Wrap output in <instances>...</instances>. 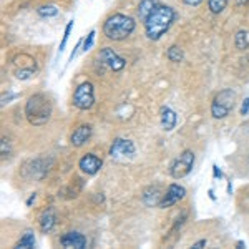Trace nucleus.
I'll return each instance as SVG.
<instances>
[{
  "label": "nucleus",
  "mask_w": 249,
  "mask_h": 249,
  "mask_svg": "<svg viewBox=\"0 0 249 249\" xmlns=\"http://www.w3.org/2000/svg\"><path fill=\"white\" fill-rule=\"evenodd\" d=\"M102 164H103V161L98 158V156L88 153V155L83 156L82 160H80L78 166H80V170H82L83 173H87V175H90V176H91V175H96V173L100 171Z\"/></svg>",
  "instance_id": "f8f14e48"
},
{
  "label": "nucleus",
  "mask_w": 249,
  "mask_h": 249,
  "mask_svg": "<svg viewBox=\"0 0 249 249\" xmlns=\"http://www.w3.org/2000/svg\"><path fill=\"white\" fill-rule=\"evenodd\" d=\"M249 113V98H246L243 102V107H241V115H248Z\"/></svg>",
  "instance_id": "a878e982"
},
{
  "label": "nucleus",
  "mask_w": 249,
  "mask_h": 249,
  "mask_svg": "<svg viewBox=\"0 0 249 249\" xmlns=\"http://www.w3.org/2000/svg\"><path fill=\"white\" fill-rule=\"evenodd\" d=\"M25 115L30 124L34 126H42L45 124L52 116V103L45 95L37 93L32 95L27 100L25 105Z\"/></svg>",
  "instance_id": "f03ea898"
},
{
  "label": "nucleus",
  "mask_w": 249,
  "mask_h": 249,
  "mask_svg": "<svg viewBox=\"0 0 249 249\" xmlns=\"http://www.w3.org/2000/svg\"><path fill=\"white\" fill-rule=\"evenodd\" d=\"M142 199H143V203L150 208L151 206H160V203H161V199H163V193L158 186H150L143 191Z\"/></svg>",
  "instance_id": "4468645a"
},
{
  "label": "nucleus",
  "mask_w": 249,
  "mask_h": 249,
  "mask_svg": "<svg viewBox=\"0 0 249 249\" xmlns=\"http://www.w3.org/2000/svg\"><path fill=\"white\" fill-rule=\"evenodd\" d=\"M135 20L131 17H126L123 14H115L111 17L107 18V22L103 23V34L107 35V38L120 42V40L128 38L135 30Z\"/></svg>",
  "instance_id": "7ed1b4c3"
},
{
  "label": "nucleus",
  "mask_w": 249,
  "mask_h": 249,
  "mask_svg": "<svg viewBox=\"0 0 249 249\" xmlns=\"http://www.w3.org/2000/svg\"><path fill=\"white\" fill-rule=\"evenodd\" d=\"M98 58L103 62V65H107L110 70H113V71H122L124 65H126V62H124V58L120 57L116 52H113L111 48H103L102 52H100V55H98Z\"/></svg>",
  "instance_id": "1a4fd4ad"
},
{
  "label": "nucleus",
  "mask_w": 249,
  "mask_h": 249,
  "mask_svg": "<svg viewBox=\"0 0 249 249\" xmlns=\"http://www.w3.org/2000/svg\"><path fill=\"white\" fill-rule=\"evenodd\" d=\"M156 7V2L155 0H142L138 5V17L143 20V22H146V18L151 15V12L155 10Z\"/></svg>",
  "instance_id": "f3484780"
},
{
  "label": "nucleus",
  "mask_w": 249,
  "mask_h": 249,
  "mask_svg": "<svg viewBox=\"0 0 249 249\" xmlns=\"http://www.w3.org/2000/svg\"><path fill=\"white\" fill-rule=\"evenodd\" d=\"M10 153V146H9V140L2 138V160H5V156H9Z\"/></svg>",
  "instance_id": "393cba45"
},
{
  "label": "nucleus",
  "mask_w": 249,
  "mask_h": 249,
  "mask_svg": "<svg viewBox=\"0 0 249 249\" xmlns=\"http://www.w3.org/2000/svg\"><path fill=\"white\" fill-rule=\"evenodd\" d=\"M184 3H186V5H191V7H198L199 3L203 2V0H183Z\"/></svg>",
  "instance_id": "bb28decb"
},
{
  "label": "nucleus",
  "mask_w": 249,
  "mask_h": 249,
  "mask_svg": "<svg viewBox=\"0 0 249 249\" xmlns=\"http://www.w3.org/2000/svg\"><path fill=\"white\" fill-rule=\"evenodd\" d=\"M37 12L42 17H55V15L58 14V9L55 5H42V7H38Z\"/></svg>",
  "instance_id": "4be33fe9"
},
{
  "label": "nucleus",
  "mask_w": 249,
  "mask_h": 249,
  "mask_svg": "<svg viewBox=\"0 0 249 249\" xmlns=\"http://www.w3.org/2000/svg\"><path fill=\"white\" fill-rule=\"evenodd\" d=\"M60 244L67 249H83L87 246V238L82 234V232L70 231V232H65V234L62 236Z\"/></svg>",
  "instance_id": "9b49d317"
},
{
  "label": "nucleus",
  "mask_w": 249,
  "mask_h": 249,
  "mask_svg": "<svg viewBox=\"0 0 249 249\" xmlns=\"http://www.w3.org/2000/svg\"><path fill=\"white\" fill-rule=\"evenodd\" d=\"M234 45L238 50H246L248 48V34L244 30L236 32L234 35Z\"/></svg>",
  "instance_id": "6ab92c4d"
},
{
  "label": "nucleus",
  "mask_w": 249,
  "mask_h": 249,
  "mask_svg": "<svg viewBox=\"0 0 249 249\" xmlns=\"http://www.w3.org/2000/svg\"><path fill=\"white\" fill-rule=\"evenodd\" d=\"M176 122H178V116H176L175 111L171 108L164 107L161 110V126L164 131H171L173 128L176 126Z\"/></svg>",
  "instance_id": "dca6fc26"
},
{
  "label": "nucleus",
  "mask_w": 249,
  "mask_h": 249,
  "mask_svg": "<svg viewBox=\"0 0 249 249\" xmlns=\"http://www.w3.org/2000/svg\"><path fill=\"white\" fill-rule=\"evenodd\" d=\"M236 3H238L239 7H243V5H248L249 0H236Z\"/></svg>",
  "instance_id": "c85d7f7f"
},
{
  "label": "nucleus",
  "mask_w": 249,
  "mask_h": 249,
  "mask_svg": "<svg viewBox=\"0 0 249 249\" xmlns=\"http://www.w3.org/2000/svg\"><path fill=\"white\" fill-rule=\"evenodd\" d=\"M176 18V12L168 5H156L155 10L151 12V15L144 22V30H146V37L150 40H160L168 29L171 27V23Z\"/></svg>",
  "instance_id": "f257e3e1"
},
{
  "label": "nucleus",
  "mask_w": 249,
  "mask_h": 249,
  "mask_svg": "<svg viewBox=\"0 0 249 249\" xmlns=\"http://www.w3.org/2000/svg\"><path fill=\"white\" fill-rule=\"evenodd\" d=\"M15 77L18 80H29L35 73V60L29 55H18L14 58Z\"/></svg>",
  "instance_id": "0eeeda50"
},
{
  "label": "nucleus",
  "mask_w": 249,
  "mask_h": 249,
  "mask_svg": "<svg viewBox=\"0 0 249 249\" xmlns=\"http://www.w3.org/2000/svg\"><path fill=\"white\" fill-rule=\"evenodd\" d=\"M136 148L133 142L130 140H123V138H116L113 144L110 148V156L115 160H126V158H131L135 155Z\"/></svg>",
  "instance_id": "6e6552de"
},
{
  "label": "nucleus",
  "mask_w": 249,
  "mask_h": 249,
  "mask_svg": "<svg viewBox=\"0 0 249 249\" xmlns=\"http://www.w3.org/2000/svg\"><path fill=\"white\" fill-rule=\"evenodd\" d=\"M35 198H37V195H35V193H34V195H32L30 198H29V201H27V204H29V206H30V204L35 201Z\"/></svg>",
  "instance_id": "c756f323"
},
{
  "label": "nucleus",
  "mask_w": 249,
  "mask_h": 249,
  "mask_svg": "<svg viewBox=\"0 0 249 249\" xmlns=\"http://www.w3.org/2000/svg\"><path fill=\"white\" fill-rule=\"evenodd\" d=\"M228 5V0H208V7H210L211 14H221Z\"/></svg>",
  "instance_id": "aec40b11"
},
{
  "label": "nucleus",
  "mask_w": 249,
  "mask_h": 249,
  "mask_svg": "<svg viewBox=\"0 0 249 249\" xmlns=\"http://www.w3.org/2000/svg\"><path fill=\"white\" fill-rule=\"evenodd\" d=\"M193 164H195V153H193L191 150L183 151V153L175 160V163H173V166H171V176L175 179L184 178V176L190 175V173H191Z\"/></svg>",
  "instance_id": "423d86ee"
},
{
  "label": "nucleus",
  "mask_w": 249,
  "mask_h": 249,
  "mask_svg": "<svg viewBox=\"0 0 249 249\" xmlns=\"http://www.w3.org/2000/svg\"><path fill=\"white\" fill-rule=\"evenodd\" d=\"M236 105V91L232 90H223L219 91L218 95L214 96L211 103V115L214 116L216 120L226 118L228 115L231 113V110Z\"/></svg>",
  "instance_id": "20e7f679"
},
{
  "label": "nucleus",
  "mask_w": 249,
  "mask_h": 249,
  "mask_svg": "<svg viewBox=\"0 0 249 249\" xmlns=\"http://www.w3.org/2000/svg\"><path fill=\"white\" fill-rule=\"evenodd\" d=\"M71 29H73V20H70V22H68V25H67V29H65V35H63V40H62V43H60L58 53H62V52L65 50V45H67V42H68V37H70Z\"/></svg>",
  "instance_id": "5701e85b"
},
{
  "label": "nucleus",
  "mask_w": 249,
  "mask_h": 249,
  "mask_svg": "<svg viewBox=\"0 0 249 249\" xmlns=\"http://www.w3.org/2000/svg\"><path fill=\"white\" fill-rule=\"evenodd\" d=\"M73 105L78 110H90L95 105V91L90 82H83L77 87L73 93Z\"/></svg>",
  "instance_id": "39448f33"
},
{
  "label": "nucleus",
  "mask_w": 249,
  "mask_h": 249,
  "mask_svg": "<svg viewBox=\"0 0 249 249\" xmlns=\"http://www.w3.org/2000/svg\"><path fill=\"white\" fill-rule=\"evenodd\" d=\"M95 35H96V32H95V30H91L90 34L87 35V38L83 40V52H88L91 47H93V43H95Z\"/></svg>",
  "instance_id": "b1692460"
},
{
  "label": "nucleus",
  "mask_w": 249,
  "mask_h": 249,
  "mask_svg": "<svg viewBox=\"0 0 249 249\" xmlns=\"http://www.w3.org/2000/svg\"><path fill=\"white\" fill-rule=\"evenodd\" d=\"M248 60H249V57H248Z\"/></svg>",
  "instance_id": "7c9ffc66"
},
{
  "label": "nucleus",
  "mask_w": 249,
  "mask_h": 249,
  "mask_svg": "<svg viewBox=\"0 0 249 249\" xmlns=\"http://www.w3.org/2000/svg\"><path fill=\"white\" fill-rule=\"evenodd\" d=\"M203 246H206V241H204V239H201V241H198V243L193 244V248H203Z\"/></svg>",
  "instance_id": "cd10ccee"
},
{
  "label": "nucleus",
  "mask_w": 249,
  "mask_h": 249,
  "mask_svg": "<svg viewBox=\"0 0 249 249\" xmlns=\"http://www.w3.org/2000/svg\"><path fill=\"white\" fill-rule=\"evenodd\" d=\"M166 57H168V60H170V62L179 63V62H183L184 53H183L181 47H178V45H173V47L168 48V52H166Z\"/></svg>",
  "instance_id": "a211bd4d"
},
{
  "label": "nucleus",
  "mask_w": 249,
  "mask_h": 249,
  "mask_svg": "<svg viewBox=\"0 0 249 249\" xmlns=\"http://www.w3.org/2000/svg\"><path fill=\"white\" fill-rule=\"evenodd\" d=\"M34 244H35L34 232L27 231L25 234H23V238L17 243V248H34Z\"/></svg>",
  "instance_id": "412c9836"
},
{
  "label": "nucleus",
  "mask_w": 249,
  "mask_h": 249,
  "mask_svg": "<svg viewBox=\"0 0 249 249\" xmlns=\"http://www.w3.org/2000/svg\"><path fill=\"white\" fill-rule=\"evenodd\" d=\"M90 136H91V126L90 124H82V126H78L77 130L71 133V138H70V142L73 146H83L88 140H90Z\"/></svg>",
  "instance_id": "ddd939ff"
},
{
  "label": "nucleus",
  "mask_w": 249,
  "mask_h": 249,
  "mask_svg": "<svg viewBox=\"0 0 249 249\" xmlns=\"http://www.w3.org/2000/svg\"><path fill=\"white\" fill-rule=\"evenodd\" d=\"M55 221H57V218H55V211L52 210V208H48V210L43 211L42 216H40V221H38L40 230L43 232H50L55 226Z\"/></svg>",
  "instance_id": "2eb2a0df"
},
{
  "label": "nucleus",
  "mask_w": 249,
  "mask_h": 249,
  "mask_svg": "<svg viewBox=\"0 0 249 249\" xmlns=\"http://www.w3.org/2000/svg\"><path fill=\"white\" fill-rule=\"evenodd\" d=\"M184 195H186V190H184L183 186H179V184H170L168 191L163 195V199H161V203H160V208L173 206V204H176L179 199H183Z\"/></svg>",
  "instance_id": "9d476101"
}]
</instances>
